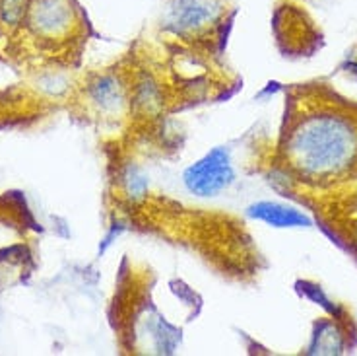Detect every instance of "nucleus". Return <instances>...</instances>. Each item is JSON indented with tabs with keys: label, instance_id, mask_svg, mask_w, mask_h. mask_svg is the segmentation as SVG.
I'll list each match as a JSON object with an SVG mask.
<instances>
[{
	"label": "nucleus",
	"instance_id": "obj_3",
	"mask_svg": "<svg viewBox=\"0 0 357 356\" xmlns=\"http://www.w3.org/2000/svg\"><path fill=\"white\" fill-rule=\"evenodd\" d=\"M31 29L43 37H61L70 29V0H31L27 8Z\"/></svg>",
	"mask_w": 357,
	"mask_h": 356
},
{
	"label": "nucleus",
	"instance_id": "obj_4",
	"mask_svg": "<svg viewBox=\"0 0 357 356\" xmlns=\"http://www.w3.org/2000/svg\"><path fill=\"white\" fill-rule=\"evenodd\" d=\"M250 216L264 220L266 224H272L276 228H294V226H309V218L301 214L299 210L276 202H259L249 209Z\"/></svg>",
	"mask_w": 357,
	"mask_h": 356
},
{
	"label": "nucleus",
	"instance_id": "obj_2",
	"mask_svg": "<svg viewBox=\"0 0 357 356\" xmlns=\"http://www.w3.org/2000/svg\"><path fill=\"white\" fill-rule=\"evenodd\" d=\"M183 181L192 195L198 197H215L225 191L235 181L231 158L225 148H214L198 162L187 168Z\"/></svg>",
	"mask_w": 357,
	"mask_h": 356
},
{
	"label": "nucleus",
	"instance_id": "obj_5",
	"mask_svg": "<svg viewBox=\"0 0 357 356\" xmlns=\"http://www.w3.org/2000/svg\"><path fill=\"white\" fill-rule=\"evenodd\" d=\"M91 100L103 111H119L125 103V90L113 76H103L91 88Z\"/></svg>",
	"mask_w": 357,
	"mask_h": 356
},
{
	"label": "nucleus",
	"instance_id": "obj_1",
	"mask_svg": "<svg viewBox=\"0 0 357 356\" xmlns=\"http://www.w3.org/2000/svg\"><path fill=\"white\" fill-rule=\"evenodd\" d=\"M284 152L301 175L312 179L340 175L357 160L356 123L331 111L303 117L287 133Z\"/></svg>",
	"mask_w": 357,
	"mask_h": 356
}]
</instances>
